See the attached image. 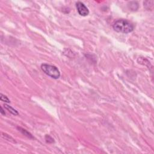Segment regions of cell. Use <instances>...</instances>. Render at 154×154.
Wrapping results in <instances>:
<instances>
[{"label":"cell","mask_w":154,"mask_h":154,"mask_svg":"<svg viewBox=\"0 0 154 154\" xmlns=\"http://www.w3.org/2000/svg\"><path fill=\"white\" fill-rule=\"evenodd\" d=\"M114 30L116 32L128 34L134 30V26L126 19H119L114 23L113 25Z\"/></svg>","instance_id":"6da1fadb"},{"label":"cell","mask_w":154,"mask_h":154,"mask_svg":"<svg viewBox=\"0 0 154 154\" xmlns=\"http://www.w3.org/2000/svg\"><path fill=\"white\" fill-rule=\"evenodd\" d=\"M41 69L45 74L51 77L52 78L56 80L60 77V71L55 66L48 64H42L41 65Z\"/></svg>","instance_id":"7a4b0ae2"},{"label":"cell","mask_w":154,"mask_h":154,"mask_svg":"<svg viewBox=\"0 0 154 154\" xmlns=\"http://www.w3.org/2000/svg\"><path fill=\"white\" fill-rule=\"evenodd\" d=\"M76 7H77V11L78 12L79 15L82 16H86L89 14V10L87 7H86L81 2H78L76 4Z\"/></svg>","instance_id":"3957f363"},{"label":"cell","mask_w":154,"mask_h":154,"mask_svg":"<svg viewBox=\"0 0 154 154\" xmlns=\"http://www.w3.org/2000/svg\"><path fill=\"white\" fill-rule=\"evenodd\" d=\"M4 108H6V110H8L10 113L12 114L15 115V116L19 114L18 111L16 110H15V108H13V107H11V106L9 105H7V104H4Z\"/></svg>","instance_id":"277c9868"},{"label":"cell","mask_w":154,"mask_h":154,"mask_svg":"<svg viewBox=\"0 0 154 154\" xmlns=\"http://www.w3.org/2000/svg\"><path fill=\"white\" fill-rule=\"evenodd\" d=\"M129 8L131 10H137L138 8V4L137 2L135 1H133V2H130L128 4Z\"/></svg>","instance_id":"5b68a950"},{"label":"cell","mask_w":154,"mask_h":154,"mask_svg":"<svg viewBox=\"0 0 154 154\" xmlns=\"http://www.w3.org/2000/svg\"><path fill=\"white\" fill-rule=\"evenodd\" d=\"M18 128L19 129V131H20L23 134H24L25 136H27V137H28V138H34V137H33V135H31V134H30L29 132L27 131L26 129L22 128H21V127H18Z\"/></svg>","instance_id":"8992f818"},{"label":"cell","mask_w":154,"mask_h":154,"mask_svg":"<svg viewBox=\"0 0 154 154\" xmlns=\"http://www.w3.org/2000/svg\"><path fill=\"white\" fill-rule=\"evenodd\" d=\"M1 101L2 102H5L6 103H10V101L9 100V99L7 98L6 96L4 95L3 94L1 93Z\"/></svg>","instance_id":"52a82bcc"},{"label":"cell","mask_w":154,"mask_h":154,"mask_svg":"<svg viewBox=\"0 0 154 154\" xmlns=\"http://www.w3.org/2000/svg\"><path fill=\"white\" fill-rule=\"evenodd\" d=\"M45 140H46V142L48 143H52L54 142V139L49 135H46V136H45Z\"/></svg>","instance_id":"ba28073f"},{"label":"cell","mask_w":154,"mask_h":154,"mask_svg":"<svg viewBox=\"0 0 154 154\" xmlns=\"http://www.w3.org/2000/svg\"><path fill=\"white\" fill-rule=\"evenodd\" d=\"M1 114H2V115H6V112H5V111L4 110V109L2 108V107H1Z\"/></svg>","instance_id":"9c48e42d"}]
</instances>
